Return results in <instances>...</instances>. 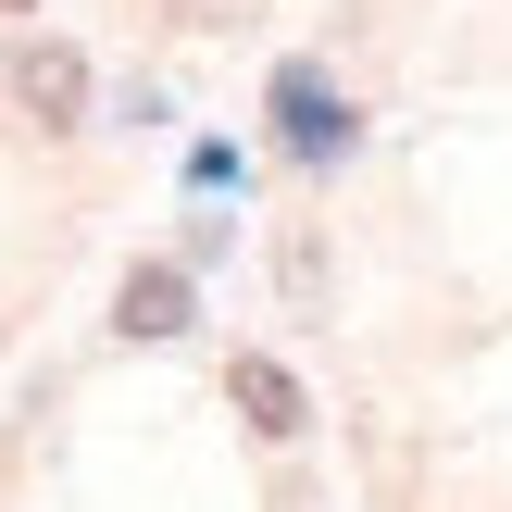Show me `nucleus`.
Returning a JSON list of instances; mask_svg holds the SVG:
<instances>
[{
    "mask_svg": "<svg viewBox=\"0 0 512 512\" xmlns=\"http://www.w3.org/2000/svg\"><path fill=\"white\" fill-rule=\"evenodd\" d=\"M175 25H225V13H250V0H163Z\"/></svg>",
    "mask_w": 512,
    "mask_h": 512,
    "instance_id": "5",
    "label": "nucleus"
},
{
    "mask_svg": "<svg viewBox=\"0 0 512 512\" xmlns=\"http://www.w3.org/2000/svg\"><path fill=\"white\" fill-rule=\"evenodd\" d=\"M0 13H38V0H0Z\"/></svg>",
    "mask_w": 512,
    "mask_h": 512,
    "instance_id": "6",
    "label": "nucleus"
},
{
    "mask_svg": "<svg viewBox=\"0 0 512 512\" xmlns=\"http://www.w3.org/2000/svg\"><path fill=\"white\" fill-rule=\"evenodd\" d=\"M275 113H288V150H300V163H338V150H350V100L325 88L313 63H288V75H275Z\"/></svg>",
    "mask_w": 512,
    "mask_h": 512,
    "instance_id": "4",
    "label": "nucleus"
},
{
    "mask_svg": "<svg viewBox=\"0 0 512 512\" xmlns=\"http://www.w3.org/2000/svg\"><path fill=\"white\" fill-rule=\"evenodd\" d=\"M188 325H200V275H188V263H125V288H113V338L163 350V338H188Z\"/></svg>",
    "mask_w": 512,
    "mask_h": 512,
    "instance_id": "1",
    "label": "nucleus"
},
{
    "mask_svg": "<svg viewBox=\"0 0 512 512\" xmlns=\"http://www.w3.org/2000/svg\"><path fill=\"white\" fill-rule=\"evenodd\" d=\"M225 400L250 413V438H300V425H313V388H300L288 363H263V350H238V363H225Z\"/></svg>",
    "mask_w": 512,
    "mask_h": 512,
    "instance_id": "3",
    "label": "nucleus"
},
{
    "mask_svg": "<svg viewBox=\"0 0 512 512\" xmlns=\"http://www.w3.org/2000/svg\"><path fill=\"white\" fill-rule=\"evenodd\" d=\"M13 100L50 125V138H75V125H88V50L75 38H25L13 50Z\"/></svg>",
    "mask_w": 512,
    "mask_h": 512,
    "instance_id": "2",
    "label": "nucleus"
}]
</instances>
